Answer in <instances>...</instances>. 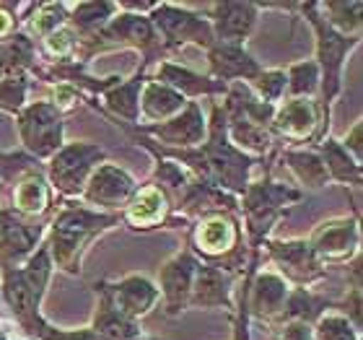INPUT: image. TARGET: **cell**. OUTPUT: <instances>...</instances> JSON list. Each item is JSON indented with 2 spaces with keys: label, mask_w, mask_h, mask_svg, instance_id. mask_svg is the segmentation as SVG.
I'll return each mask as SVG.
<instances>
[{
  "label": "cell",
  "mask_w": 363,
  "mask_h": 340,
  "mask_svg": "<svg viewBox=\"0 0 363 340\" xmlns=\"http://www.w3.org/2000/svg\"><path fill=\"white\" fill-rule=\"evenodd\" d=\"M62 16H65V8L62 6H42L39 8V13L34 16V31H39V34H47V31H55L57 26H60Z\"/></svg>",
  "instance_id": "30bf717a"
},
{
  "label": "cell",
  "mask_w": 363,
  "mask_h": 340,
  "mask_svg": "<svg viewBox=\"0 0 363 340\" xmlns=\"http://www.w3.org/2000/svg\"><path fill=\"white\" fill-rule=\"evenodd\" d=\"M319 340H353V333L345 319L330 317L322 319V325H319Z\"/></svg>",
  "instance_id": "8fae6325"
},
{
  "label": "cell",
  "mask_w": 363,
  "mask_h": 340,
  "mask_svg": "<svg viewBox=\"0 0 363 340\" xmlns=\"http://www.w3.org/2000/svg\"><path fill=\"white\" fill-rule=\"evenodd\" d=\"M0 340H6V338H3V335H0Z\"/></svg>",
  "instance_id": "9a60e30c"
},
{
  "label": "cell",
  "mask_w": 363,
  "mask_h": 340,
  "mask_svg": "<svg viewBox=\"0 0 363 340\" xmlns=\"http://www.w3.org/2000/svg\"><path fill=\"white\" fill-rule=\"evenodd\" d=\"M314 106L311 102H291V104L280 112L278 117V128L286 133V136H294V138H303L314 128Z\"/></svg>",
  "instance_id": "277c9868"
},
{
  "label": "cell",
  "mask_w": 363,
  "mask_h": 340,
  "mask_svg": "<svg viewBox=\"0 0 363 340\" xmlns=\"http://www.w3.org/2000/svg\"><path fill=\"white\" fill-rule=\"evenodd\" d=\"M130 190H133V182H130L128 174L114 167H104L99 169L94 182H91L89 197L96 203H120Z\"/></svg>",
  "instance_id": "7a4b0ae2"
},
{
  "label": "cell",
  "mask_w": 363,
  "mask_h": 340,
  "mask_svg": "<svg viewBox=\"0 0 363 340\" xmlns=\"http://www.w3.org/2000/svg\"><path fill=\"white\" fill-rule=\"evenodd\" d=\"M182 106V97L169 89H161V86H151L145 91V112L153 114V117H164V114L174 112Z\"/></svg>",
  "instance_id": "9c48e42d"
},
{
  "label": "cell",
  "mask_w": 363,
  "mask_h": 340,
  "mask_svg": "<svg viewBox=\"0 0 363 340\" xmlns=\"http://www.w3.org/2000/svg\"><path fill=\"white\" fill-rule=\"evenodd\" d=\"M356 242V226L348 224V221H333V224H325V229L317 231V250L327 257H345L353 247L350 244Z\"/></svg>",
  "instance_id": "3957f363"
},
{
  "label": "cell",
  "mask_w": 363,
  "mask_h": 340,
  "mask_svg": "<svg viewBox=\"0 0 363 340\" xmlns=\"http://www.w3.org/2000/svg\"><path fill=\"white\" fill-rule=\"evenodd\" d=\"M73 34L70 31H52L50 34V39H47V47H50V53H55V55H68L70 50H73Z\"/></svg>",
  "instance_id": "7c38bea8"
},
{
  "label": "cell",
  "mask_w": 363,
  "mask_h": 340,
  "mask_svg": "<svg viewBox=\"0 0 363 340\" xmlns=\"http://www.w3.org/2000/svg\"><path fill=\"white\" fill-rule=\"evenodd\" d=\"M52 99L57 106H73L78 97H76V91L68 89V86H57V89L52 91Z\"/></svg>",
  "instance_id": "4fadbf2b"
},
{
  "label": "cell",
  "mask_w": 363,
  "mask_h": 340,
  "mask_svg": "<svg viewBox=\"0 0 363 340\" xmlns=\"http://www.w3.org/2000/svg\"><path fill=\"white\" fill-rule=\"evenodd\" d=\"M153 302H156V291H153V286L148 280L130 278L120 286L122 312H128V314H143Z\"/></svg>",
  "instance_id": "8992f818"
},
{
  "label": "cell",
  "mask_w": 363,
  "mask_h": 340,
  "mask_svg": "<svg viewBox=\"0 0 363 340\" xmlns=\"http://www.w3.org/2000/svg\"><path fill=\"white\" fill-rule=\"evenodd\" d=\"M16 205L23 213H39L47 205V187L39 177H26L16 190Z\"/></svg>",
  "instance_id": "ba28073f"
},
{
  "label": "cell",
  "mask_w": 363,
  "mask_h": 340,
  "mask_svg": "<svg viewBox=\"0 0 363 340\" xmlns=\"http://www.w3.org/2000/svg\"><path fill=\"white\" fill-rule=\"evenodd\" d=\"M161 213H164V197H161V192L153 187H145L140 190V195L130 205L128 219L133 224H138V226H148V224L161 219Z\"/></svg>",
  "instance_id": "52a82bcc"
},
{
  "label": "cell",
  "mask_w": 363,
  "mask_h": 340,
  "mask_svg": "<svg viewBox=\"0 0 363 340\" xmlns=\"http://www.w3.org/2000/svg\"><path fill=\"white\" fill-rule=\"evenodd\" d=\"M231 242H234V226H231L226 219H220V216L208 219L203 226H200V231H197L200 250L211 252V255H218V252L228 250Z\"/></svg>",
  "instance_id": "5b68a950"
},
{
  "label": "cell",
  "mask_w": 363,
  "mask_h": 340,
  "mask_svg": "<svg viewBox=\"0 0 363 340\" xmlns=\"http://www.w3.org/2000/svg\"><path fill=\"white\" fill-rule=\"evenodd\" d=\"M8 29H11V16L0 11V34H6Z\"/></svg>",
  "instance_id": "5bb4252c"
},
{
  "label": "cell",
  "mask_w": 363,
  "mask_h": 340,
  "mask_svg": "<svg viewBox=\"0 0 363 340\" xmlns=\"http://www.w3.org/2000/svg\"><path fill=\"white\" fill-rule=\"evenodd\" d=\"M23 136L26 143L34 151L45 153L55 146V141L60 138V120L55 117L47 106H34L26 117H23Z\"/></svg>",
  "instance_id": "6da1fadb"
}]
</instances>
